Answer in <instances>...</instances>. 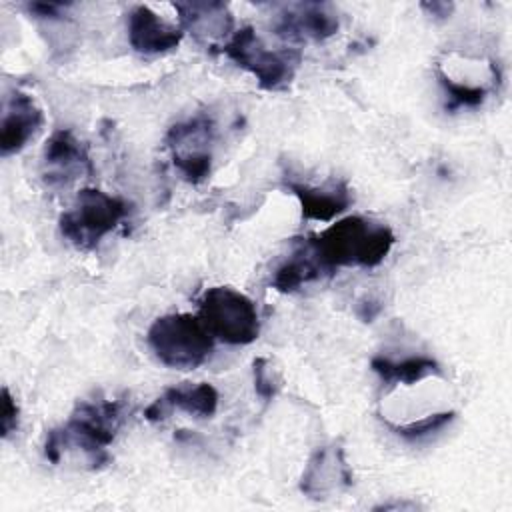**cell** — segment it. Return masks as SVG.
I'll return each instance as SVG.
<instances>
[{"mask_svg":"<svg viewBox=\"0 0 512 512\" xmlns=\"http://www.w3.org/2000/svg\"><path fill=\"white\" fill-rule=\"evenodd\" d=\"M130 212L124 198L110 196L98 188H82L70 210L62 212L58 226L62 236L78 250H92Z\"/></svg>","mask_w":512,"mask_h":512,"instance_id":"4","label":"cell"},{"mask_svg":"<svg viewBox=\"0 0 512 512\" xmlns=\"http://www.w3.org/2000/svg\"><path fill=\"white\" fill-rule=\"evenodd\" d=\"M174 408L188 412L196 418H210L216 414V408H218V392L208 382H200L196 386H192V384L174 386V388L164 390V394L158 396L144 410V416L150 422H160Z\"/></svg>","mask_w":512,"mask_h":512,"instance_id":"12","label":"cell"},{"mask_svg":"<svg viewBox=\"0 0 512 512\" xmlns=\"http://www.w3.org/2000/svg\"><path fill=\"white\" fill-rule=\"evenodd\" d=\"M182 28L164 22L152 8L140 4L128 14V42L140 54H162L176 48Z\"/></svg>","mask_w":512,"mask_h":512,"instance_id":"11","label":"cell"},{"mask_svg":"<svg viewBox=\"0 0 512 512\" xmlns=\"http://www.w3.org/2000/svg\"><path fill=\"white\" fill-rule=\"evenodd\" d=\"M198 318L210 336L224 344L246 346L260 334L254 302L230 286L208 288L198 302Z\"/></svg>","mask_w":512,"mask_h":512,"instance_id":"5","label":"cell"},{"mask_svg":"<svg viewBox=\"0 0 512 512\" xmlns=\"http://www.w3.org/2000/svg\"><path fill=\"white\" fill-rule=\"evenodd\" d=\"M44 180L48 186L70 184L82 174H92V162L86 146L70 132L56 130L44 148Z\"/></svg>","mask_w":512,"mask_h":512,"instance_id":"9","label":"cell"},{"mask_svg":"<svg viewBox=\"0 0 512 512\" xmlns=\"http://www.w3.org/2000/svg\"><path fill=\"white\" fill-rule=\"evenodd\" d=\"M362 308H364V310H358V316H360L364 322H372V318H374V316L378 314V310H380V306L374 304V302H364Z\"/></svg>","mask_w":512,"mask_h":512,"instance_id":"25","label":"cell"},{"mask_svg":"<svg viewBox=\"0 0 512 512\" xmlns=\"http://www.w3.org/2000/svg\"><path fill=\"white\" fill-rule=\"evenodd\" d=\"M222 52L240 68L250 72L262 90H282L286 88L298 66L300 52L294 48L270 50L258 38L252 26H242L232 34V38L222 46Z\"/></svg>","mask_w":512,"mask_h":512,"instance_id":"6","label":"cell"},{"mask_svg":"<svg viewBox=\"0 0 512 512\" xmlns=\"http://www.w3.org/2000/svg\"><path fill=\"white\" fill-rule=\"evenodd\" d=\"M286 188L298 198L302 208V218L316 222H332L338 214H342L350 204V188L346 182H332L330 186H308L298 182H286Z\"/></svg>","mask_w":512,"mask_h":512,"instance_id":"13","label":"cell"},{"mask_svg":"<svg viewBox=\"0 0 512 512\" xmlns=\"http://www.w3.org/2000/svg\"><path fill=\"white\" fill-rule=\"evenodd\" d=\"M174 8L180 14L182 30H190L198 40L222 38L232 26V14L224 2H174Z\"/></svg>","mask_w":512,"mask_h":512,"instance_id":"14","label":"cell"},{"mask_svg":"<svg viewBox=\"0 0 512 512\" xmlns=\"http://www.w3.org/2000/svg\"><path fill=\"white\" fill-rule=\"evenodd\" d=\"M306 240L324 270L334 274L342 266H378L392 250L396 238L386 224L362 216H346Z\"/></svg>","mask_w":512,"mask_h":512,"instance_id":"1","label":"cell"},{"mask_svg":"<svg viewBox=\"0 0 512 512\" xmlns=\"http://www.w3.org/2000/svg\"><path fill=\"white\" fill-rule=\"evenodd\" d=\"M70 6V4H62V2H32L28 4V12L36 14L38 18H58L60 12Z\"/></svg>","mask_w":512,"mask_h":512,"instance_id":"23","label":"cell"},{"mask_svg":"<svg viewBox=\"0 0 512 512\" xmlns=\"http://www.w3.org/2000/svg\"><path fill=\"white\" fill-rule=\"evenodd\" d=\"M324 274H328V272L318 262L316 254L312 252V248L308 244V240L306 238H296L292 254L274 270L272 286L278 292L290 294V292H296L300 286L322 278Z\"/></svg>","mask_w":512,"mask_h":512,"instance_id":"15","label":"cell"},{"mask_svg":"<svg viewBox=\"0 0 512 512\" xmlns=\"http://www.w3.org/2000/svg\"><path fill=\"white\" fill-rule=\"evenodd\" d=\"M252 372H254L256 394L264 402H270L280 390V376H276V372L270 368V362L266 358H256L252 364Z\"/></svg>","mask_w":512,"mask_h":512,"instance_id":"20","label":"cell"},{"mask_svg":"<svg viewBox=\"0 0 512 512\" xmlns=\"http://www.w3.org/2000/svg\"><path fill=\"white\" fill-rule=\"evenodd\" d=\"M18 404L12 398L8 388H2V408H0V432L2 438H8L18 428Z\"/></svg>","mask_w":512,"mask_h":512,"instance_id":"22","label":"cell"},{"mask_svg":"<svg viewBox=\"0 0 512 512\" xmlns=\"http://www.w3.org/2000/svg\"><path fill=\"white\" fill-rule=\"evenodd\" d=\"M172 162H174L176 170L184 176L186 182L200 184L210 174L212 154H198V156H188V158H172Z\"/></svg>","mask_w":512,"mask_h":512,"instance_id":"21","label":"cell"},{"mask_svg":"<svg viewBox=\"0 0 512 512\" xmlns=\"http://www.w3.org/2000/svg\"><path fill=\"white\" fill-rule=\"evenodd\" d=\"M340 28L336 10L324 2L286 4L276 16L274 32L288 42H320Z\"/></svg>","mask_w":512,"mask_h":512,"instance_id":"7","label":"cell"},{"mask_svg":"<svg viewBox=\"0 0 512 512\" xmlns=\"http://www.w3.org/2000/svg\"><path fill=\"white\" fill-rule=\"evenodd\" d=\"M370 368L386 384H392V382L416 384L418 380H422L430 374H440V364L434 358H426V356H410L400 362L376 356V358H372Z\"/></svg>","mask_w":512,"mask_h":512,"instance_id":"17","label":"cell"},{"mask_svg":"<svg viewBox=\"0 0 512 512\" xmlns=\"http://www.w3.org/2000/svg\"><path fill=\"white\" fill-rule=\"evenodd\" d=\"M438 80L442 84V88L446 90L448 102H446V110L454 112L458 108H476L486 100L488 90L480 88V86H466V84H458L454 80H450L442 70H436Z\"/></svg>","mask_w":512,"mask_h":512,"instance_id":"18","label":"cell"},{"mask_svg":"<svg viewBox=\"0 0 512 512\" xmlns=\"http://www.w3.org/2000/svg\"><path fill=\"white\" fill-rule=\"evenodd\" d=\"M214 120L200 112L184 122H176L166 132V146L172 150V158H188L198 154H210L214 140Z\"/></svg>","mask_w":512,"mask_h":512,"instance_id":"16","label":"cell"},{"mask_svg":"<svg viewBox=\"0 0 512 512\" xmlns=\"http://www.w3.org/2000/svg\"><path fill=\"white\" fill-rule=\"evenodd\" d=\"M424 10H428L432 16H438V18H446V16H450V12H452V4H448V2H422L420 4Z\"/></svg>","mask_w":512,"mask_h":512,"instance_id":"24","label":"cell"},{"mask_svg":"<svg viewBox=\"0 0 512 512\" xmlns=\"http://www.w3.org/2000/svg\"><path fill=\"white\" fill-rule=\"evenodd\" d=\"M148 346L164 366L194 370L210 358L214 338L198 316L180 312L164 314L152 322L148 328Z\"/></svg>","mask_w":512,"mask_h":512,"instance_id":"3","label":"cell"},{"mask_svg":"<svg viewBox=\"0 0 512 512\" xmlns=\"http://www.w3.org/2000/svg\"><path fill=\"white\" fill-rule=\"evenodd\" d=\"M454 416H456L454 412H438V414H430L426 418L414 420L410 424L396 426V424L388 422V426H390V430L394 434H398L404 440H420V438H424L428 434H434V432L442 430L446 424H450L454 420Z\"/></svg>","mask_w":512,"mask_h":512,"instance_id":"19","label":"cell"},{"mask_svg":"<svg viewBox=\"0 0 512 512\" xmlns=\"http://www.w3.org/2000/svg\"><path fill=\"white\" fill-rule=\"evenodd\" d=\"M44 122L42 110L34 102V98L26 92L16 90L8 96L2 114L0 126V152L2 156H10L20 152L28 140L40 130Z\"/></svg>","mask_w":512,"mask_h":512,"instance_id":"10","label":"cell"},{"mask_svg":"<svg viewBox=\"0 0 512 512\" xmlns=\"http://www.w3.org/2000/svg\"><path fill=\"white\" fill-rule=\"evenodd\" d=\"M352 470L344 458L340 446H322L318 448L300 478V492L312 500H326L334 492L346 490L352 486Z\"/></svg>","mask_w":512,"mask_h":512,"instance_id":"8","label":"cell"},{"mask_svg":"<svg viewBox=\"0 0 512 512\" xmlns=\"http://www.w3.org/2000/svg\"><path fill=\"white\" fill-rule=\"evenodd\" d=\"M122 422L124 400L78 402L66 424L48 432L44 456L52 464H58L62 450L78 448L86 454L92 468H102L110 460L106 448L116 438Z\"/></svg>","mask_w":512,"mask_h":512,"instance_id":"2","label":"cell"}]
</instances>
